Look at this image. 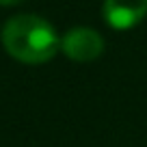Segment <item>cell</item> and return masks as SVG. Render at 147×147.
<instances>
[{"instance_id": "277c9868", "label": "cell", "mask_w": 147, "mask_h": 147, "mask_svg": "<svg viewBox=\"0 0 147 147\" xmlns=\"http://www.w3.org/2000/svg\"><path fill=\"white\" fill-rule=\"evenodd\" d=\"M20 2H24V0H0V5H2V7H11V5H20Z\"/></svg>"}, {"instance_id": "6da1fadb", "label": "cell", "mask_w": 147, "mask_h": 147, "mask_svg": "<svg viewBox=\"0 0 147 147\" xmlns=\"http://www.w3.org/2000/svg\"><path fill=\"white\" fill-rule=\"evenodd\" d=\"M2 46L20 63L39 65L54 59L61 48V39L43 18L15 15L2 28Z\"/></svg>"}, {"instance_id": "7a4b0ae2", "label": "cell", "mask_w": 147, "mask_h": 147, "mask_svg": "<svg viewBox=\"0 0 147 147\" xmlns=\"http://www.w3.org/2000/svg\"><path fill=\"white\" fill-rule=\"evenodd\" d=\"M61 50L76 63H91L104 52V39L93 28H71L61 39Z\"/></svg>"}, {"instance_id": "3957f363", "label": "cell", "mask_w": 147, "mask_h": 147, "mask_svg": "<svg viewBox=\"0 0 147 147\" xmlns=\"http://www.w3.org/2000/svg\"><path fill=\"white\" fill-rule=\"evenodd\" d=\"M102 15L110 28L128 30L147 15V0H104Z\"/></svg>"}]
</instances>
